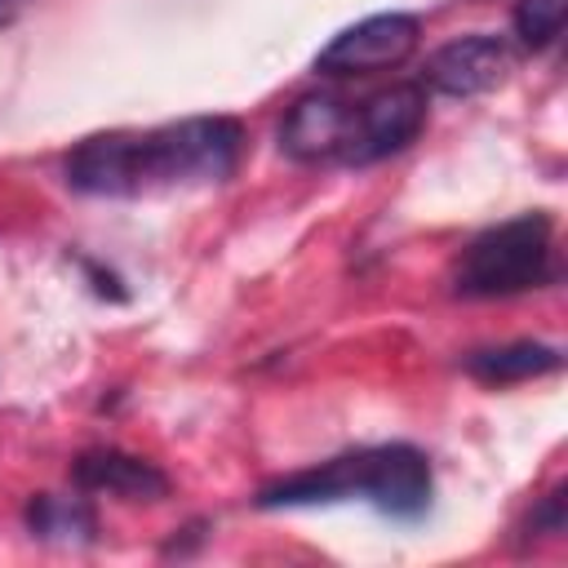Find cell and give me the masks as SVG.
I'll list each match as a JSON object with an SVG mask.
<instances>
[{
  "instance_id": "1",
  "label": "cell",
  "mask_w": 568,
  "mask_h": 568,
  "mask_svg": "<svg viewBox=\"0 0 568 568\" xmlns=\"http://www.w3.org/2000/svg\"><path fill=\"white\" fill-rule=\"evenodd\" d=\"M244 129L231 115H186L155 129H111L80 138L62 178L80 195L98 200H142L164 191H191L226 182L240 164Z\"/></svg>"
},
{
  "instance_id": "2",
  "label": "cell",
  "mask_w": 568,
  "mask_h": 568,
  "mask_svg": "<svg viewBox=\"0 0 568 568\" xmlns=\"http://www.w3.org/2000/svg\"><path fill=\"white\" fill-rule=\"evenodd\" d=\"M435 497L430 457L413 444H368L293 475H280L257 488V510H302V506H337L368 501L390 519H422Z\"/></svg>"
},
{
  "instance_id": "3",
  "label": "cell",
  "mask_w": 568,
  "mask_h": 568,
  "mask_svg": "<svg viewBox=\"0 0 568 568\" xmlns=\"http://www.w3.org/2000/svg\"><path fill=\"white\" fill-rule=\"evenodd\" d=\"M555 280V217L546 209L484 226L453 266L457 297H519Z\"/></svg>"
},
{
  "instance_id": "4",
  "label": "cell",
  "mask_w": 568,
  "mask_h": 568,
  "mask_svg": "<svg viewBox=\"0 0 568 568\" xmlns=\"http://www.w3.org/2000/svg\"><path fill=\"white\" fill-rule=\"evenodd\" d=\"M422 44V18L417 13H368L351 27H342L320 53H315V71L346 80V75H377V71H395L404 67Z\"/></svg>"
},
{
  "instance_id": "5",
  "label": "cell",
  "mask_w": 568,
  "mask_h": 568,
  "mask_svg": "<svg viewBox=\"0 0 568 568\" xmlns=\"http://www.w3.org/2000/svg\"><path fill=\"white\" fill-rule=\"evenodd\" d=\"M430 115V93L417 80L404 84H386L377 93L351 98V151H346V169H364L377 164L386 155H399Z\"/></svg>"
},
{
  "instance_id": "6",
  "label": "cell",
  "mask_w": 568,
  "mask_h": 568,
  "mask_svg": "<svg viewBox=\"0 0 568 568\" xmlns=\"http://www.w3.org/2000/svg\"><path fill=\"white\" fill-rule=\"evenodd\" d=\"M515 44L493 31H470L448 44H439L426 67H422V89L444 93V98H479L493 93L510 71H515Z\"/></svg>"
},
{
  "instance_id": "7",
  "label": "cell",
  "mask_w": 568,
  "mask_h": 568,
  "mask_svg": "<svg viewBox=\"0 0 568 568\" xmlns=\"http://www.w3.org/2000/svg\"><path fill=\"white\" fill-rule=\"evenodd\" d=\"M280 151L306 169H346L351 151V98L302 93L280 120Z\"/></svg>"
},
{
  "instance_id": "8",
  "label": "cell",
  "mask_w": 568,
  "mask_h": 568,
  "mask_svg": "<svg viewBox=\"0 0 568 568\" xmlns=\"http://www.w3.org/2000/svg\"><path fill=\"white\" fill-rule=\"evenodd\" d=\"M71 479L80 493H93V497H120V501H160L169 497V475L138 457V453H124V448H89L75 457L71 466Z\"/></svg>"
},
{
  "instance_id": "9",
  "label": "cell",
  "mask_w": 568,
  "mask_h": 568,
  "mask_svg": "<svg viewBox=\"0 0 568 568\" xmlns=\"http://www.w3.org/2000/svg\"><path fill=\"white\" fill-rule=\"evenodd\" d=\"M564 364L559 346L546 342H501V346H479L466 355V373L488 382V386H506V382H528L541 373H555Z\"/></svg>"
},
{
  "instance_id": "10",
  "label": "cell",
  "mask_w": 568,
  "mask_h": 568,
  "mask_svg": "<svg viewBox=\"0 0 568 568\" xmlns=\"http://www.w3.org/2000/svg\"><path fill=\"white\" fill-rule=\"evenodd\" d=\"M27 528L40 541L58 546H89L98 537V515L89 497H62V493H36L27 501Z\"/></svg>"
},
{
  "instance_id": "11",
  "label": "cell",
  "mask_w": 568,
  "mask_h": 568,
  "mask_svg": "<svg viewBox=\"0 0 568 568\" xmlns=\"http://www.w3.org/2000/svg\"><path fill=\"white\" fill-rule=\"evenodd\" d=\"M564 31V0H519L515 4V40L528 53H541Z\"/></svg>"
},
{
  "instance_id": "12",
  "label": "cell",
  "mask_w": 568,
  "mask_h": 568,
  "mask_svg": "<svg viewBox=\"0 0 568 568\" xmlns=\"http://www.w3.org/2000/svg\"><path fill=\"white\" fill-rule=\"evenodd\" d=\"M528 528H532V532H546V537H559V532H564V488H550V493L541 497V506L532 510Z\"/></svg>"
},
{
  "instance_id": "13",
  "label": "cell",
  "mask_w": 568,
  "mask_h": 568,
  "mask_svg": "<svg viewBox=\"0 0 568 568\" xmlns=\"http://www.w3.org/2000/svg\"><path fill=\"white\" fill-rule=\"evenodd\" d=\"M13 22V0H0V27Z\"/></svg>"
}]
</instances>
